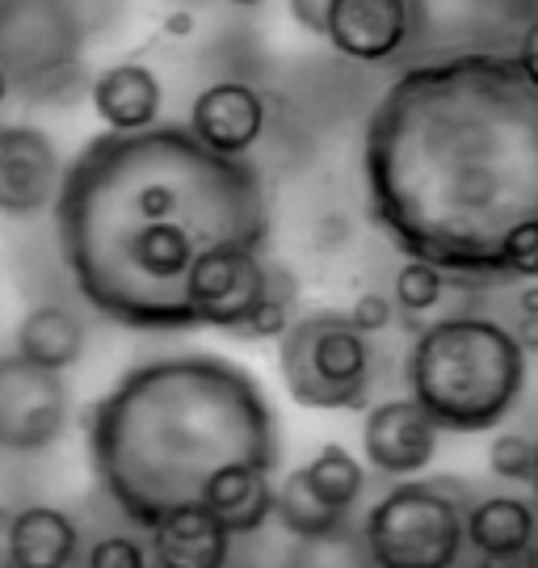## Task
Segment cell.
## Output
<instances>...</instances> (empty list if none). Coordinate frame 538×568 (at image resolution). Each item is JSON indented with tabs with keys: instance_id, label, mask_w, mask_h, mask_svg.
<instances>
[{
	"instance_id": "36",
	"label": "cell",
	"mask_w": 538,
	"mask_h": 568,
	"mask_svg": "<svg viewBox=\"0 0 538 568\" xmlns=\"http://www.w3.org/2000/svg\"><path fill=\"white\" fill-rule=\"evenodd\" d=\"M227 4H240V9H253V4H265V0H227Z\"/></svg>"
},
{
	"instance_id": "14",
	"label": "cell",
	"mask_w": 538,
	"mask_h": 568,
	"mask_svg": "<svg viewBox=\"0 0 538 568\" xmlns=\"http://www.w3.org/2000/svg\"><path fill=\"white\" fill-rule=\"evenodd\" d=\"M148 530H152V560L169 568H220L232 551V535L202 501L164 514Z\"/></svg>"
},
{
	"instance_id": "13",
	"label": "cell",
	"mask_w": 538,
	"mask_h": 568,
	"mask_svg": "<svg viewBox=\"0 0 538 568\" xmlns=\"http://www.w3.org/2000/svg\"><path fill=\"white\" fill-rule=\"evenodd\" d=\"M190 131L220 156H248L265 135V98L244 81L206 84L190 105Z\"/></svg>"
},
{
	"instance_id": "31",
	"label": "cell",
	"mask_w": 538,
	"mask_h": 568,
	"mask_svg": "<svg viewBox=\"0 0 538 568\" xmlns=\"http://www.w3.org/2000/svg\"><path fill=\"white\" fill-rule=\"evenodd\" d=\"M514 337H518V345L530 354V349H538V312H521L518 316V325L509 328Z\"/></svg>"
},
{
	"instance_id": "28",
	"label": "cell",
	"mask_w": 538,
	"mask_h": 568,
	"mask_svg": "<svg viewBox=\"0 0 538 568\" xmlns=\"http://www.w3.org/2000/svg\"><path fill=\"white\" fill-rule=\"evenodd\" d=\"M345 241H349V220H345V215H328V220H319V227H316L319 248H341Z\"/></svg>"
},
{
	"instance_id": "10",
	"label": "cell",
	"mask_w": 538,
	"mask_h": 568,
	"mask_svg": "<svg viewBox=\"0 0 538 568\" xmlns=\"http://www.w3.org/2000/svg\"><path fill=\"white\" fill-rule=\"evenodd\" d=\"M63 161L39 126L0 122V215H39L55 203Z\"/></svg>"
},
{
	"instance_id": "2",
	"label": "cell",
	"mask_w": 538,
	"mask_h": 568,
	"mask_svg": "<svg viewBox=\"0 0 538 568\" xmlns=\"http://www.w3.org/2000/svg\"><path fill=\"white\" fill-rule=\"evenodd\" d=\"M55 236L84 304L140 333L194 325L190 270L220 244L270 241V190L248 156H220L177 122L105 131L55 190Z\"/></svg>"
},
{
	"instance_id": "34",
	"label": "cell",
	"mask_w": 538,
	"mask_h": 568,
	"mask_svg": "<svg viewBox=\"0 0 538 568\" xmlns=\"http://www.w3.org/2000/svg\"><path fill=\"white\" fill-rule=\"evenodd\" d=\"M521 278H530V283H538V253H530V257L521 262Z\"/></svg>"
},
{
	"instance_id": "7",
	"label": "cell",
	"mask_w": 538,
	"mask_h": 568,
	"mask_svg": "<svg viewBox=\"0 0 538 568\" xmlns=\"http://www.w3.org/2000/svg\"><path fill=\"white\" fill-rule=\"evenodd\" d=\"M366 548L383 568H446L459 560L463 509L450 485H396L366 518Z\"/></svg>"
},
{
	"instance_id": "32",
	"label": "cell",
	"mask_w": 538,
	"mask_h": 568,
	"mask_svg": "<svg viewBox=\"0 0 538 568\" xmlns=\"http://www.w3.org/2000/svg\"><path fill=\"white\" fill-rule=\"evenodd\" d=\"M9 535H13V509L0 506V568H13V544H9Z\"/></svg>"
},
{
	"instance_id": "6",
	"label": "cell",
	"mask_w": 538,
	"mask_h": 568,
	"mask_svg": "<svg viewBox=\"0 0 538 568\" xmlns=\"http://www.w3.org/2000/svg\"><path fill=\"white\" fill-rule=\"evenodd\" d=\"M84 18L72 0H0V72L9 89L63 102L80 89Z\"/></svg>"
},
{
	"instance_id": "15",
	"label": "cell",
	"mask_w": 538,
	"mask_h": 568,
	"mask_svg": "<svg viewBox=\"0 0 538 568\" xmlns=\"http://www.w3.org/2000/svg\"><path fill=\"white\" fill-rule=\"evenodd\" d=\"M274 471H261L248 464L220 467L202 485V506L220 518L227 535H253L274 518Z\"/></svg>"
},
{
	"instance_id": "20",
	"label": "cell",
	"mask_w": 538,
	"mask_h": 568,
	"mask_svg": "<svg viewBox=\"0 0 538 568\" xmlns=\"http://www.w3.org/2000/svg\"><path fill=\"white\" fill-rule=\"evenodd\" d=\"M274 518L291 530L303 544H328V539H341L345 535V518L349 509L324 506L316 493L303 480V467L291 471L278 488H274Z\"/></svg>"
},
{
	"instance_id": "19",
	"label": "cell",
	"mask_w": 538,
	"mask_h": 568,
	"mask_svg": "<svg viewBox=\"0 0 538 568\" xmlns=\"http://www.w3.org/2000/svg\"><path fill=\"white\" fill-rule=\"evenodd\" d=\"M13 349H18L21 358H30V363L51 366V371H68L84 354V325L77 321V312H68V307L39 304L21 316Z\"/></svg>"
},
{
	"instance_id": "22",
	"label": "cell",
	"mask_w": 538,
	"mask_h": 568,
	"mask_svg": "<svg viewBox=\"0 0 538 568\" xmlns=\"http://www.w3.org/2000/svg\"><path fill=\"white\" fill-rule=\"evenodd\" d=\"M441 295H446V274H441L438 265L408 257V265L396 274L399 312H429V307L441 304Z\"/></svg>"
},
{
	"instance_id": "25",
	"label": "cell",
	"mask_w": 538,
	"mask_h": 568,
	"mask_svg": "<svg viewBox=\"0 0 538 568\" xmlns=\"http://www.w3.org/2000/svg\"><path fill=\"white\" fill-rule=\"evenodd\" d=\"M89 565H93V568H140V565H148V551H143L135 539L110 535V539L93 544V551H89Z\"/></svg>"
},
{
	"instance_id": "35",
	"label": "cell",
	"mask_w": 538,
	"mask_h": 568,
	"mask_svg": "<svg viewBox=\"0 0 538 568\" xmlns=\"http://www.w3.org/2000/svg\"><path fill=\"white\" fill-rule=\"evenodd\" d=\"M4 98H9V77L0 72V102H4Z\"/></svg>"
},
{
	"instance_id": "3",
	"label": "cell",
	"mask_w": 538,
	"mask_h": 568,
	"mask_svg": "<svg viewBox=\"0 0 538 568\" xmlns=\"http://www.w3.org/2000/svg\"><path fill=\"white\" fill-rule=\"evenodd\" d=\"M80 429L101 488L135 527L199 506L202 485L232 464L278 467V417L261 384L220 354H169L131 366Z\"/></svg>"
},
{
	"instance_id": "26",
	"label": "cell",
	"mask_w": 538,
	"mask_h": 568,
	"mask_svg": "<svg viewBox=\"0 0 538 568\" xmlns=\"http://www.w3.org/2000/svg\"><path fill=\"white\" fill-rule=\"evenodd\" d=\"M345 316H349L354 328H362V333H383V328L396 321V307H392V300H383V295H375V291H366V295H358L354 312H345Z\"/></svg>"
},
{
	"instance_id": "16",
	"label": "cell",
	"mask_w": 538,
	"mask_h": 568,
	"mask_svg": "<svg viewBox=\"0 0 538 568\" xmlns=\"http://www.w3.org/2000/svg\"><path fill=\"white\" fill-rule=\"evenodd\" d=\"M93 110L98 119L110 126V131H140V126H152L160 119V81L152 68L143 63H114L105 68L93 89Z\"/></svg>"
},
{
	"instance_id": "33",
	"label": "cell",
	"mask_w": 538,
	"mask_h": 568,
	"mask_svg": "<svg viewBox=\"0 0 538 568\" xmlns=\"http://www.w3.org/2000/svg\"><path fill=\"white\" fill-rule=\"evenodd\" d=\"M518 307H521V312H538V283L521 291V295H518Z\"/></svg>"
},
{
	"instance_id": "11",
	"label": "cell",
	"mask_w": 538,
	"mask_h": 568,
	"mask_svg": "<svg viewBox=\"0 0 538 568\" xmlns=\"http://www.w3.org/2000/svg\"><path fill=\"white\" fill-rule=\"evenodd\" d=\"M417 30V0H333L324 39L358 63H387Z\"/></svg>"
},
{
	"instance_id": "9",
	"label": "cell",
	"mask_w": 538,
	"mask_h": 568,
	"mask_svg": "<svg viewBox=\"0 0 538 568\" xmlns=\"http://www.w3.org/2000/svg\"><path fill=\"white\" fill-rule=\"evenodd\" d=\"M261 295H265V262H261V248H248V244H220L202 253L185 283L194 325L223 328L232 337L244 325V316L261 304Z\"/></svg>"
},
{
	"instance_id": "24",
	"label": "cell",
	"mask_w": 538,
	"mask_h": 568,
	"mask_svg": "<svg viewBox=\"0 0 538 568\" xmlns=\"http://www.w3.org/2000/svg\"><path fill=\"white\" fill-rule=\"evenodd\" d=\"M291 307L295 304H282L274 295H261V304L244 316V325L236 328V337H248V342H278L282 328L291 325Z\"/></svg>"
},
{
	"instance_id": "27",
	"label": "cell",
	"mask_w": 538,
	"mask_h": 568,
	"mask_svg": "<svg viewBox=\"0 0 538 568\" xmlns=\"http://www.w3.org/2000/svg\"><path fill=\"white\" fill-rule=\"evenodd\" d=\"M328 9H333V0H291V18L300 21V30L307 34H324Z\"/></svg>"
},
{
	"instance_id": "1",
	"label": "cell",
	"mask_w": 538,
	"mask_h": 568,
	"mask_svg": "<svg viewBox=\"0 0 538 568\" xmlns=\"http://www.w3.org/2000/svg\"><path fill=\"white\" fill-rule=\"evenodd\" d=\"M370 220L455 283H509L538 253V84L518 55L404 68L366 119Z\"/></svg>"
},
{
	"instance_id": "30",
	"label": "cell",
	"mask_w": 538,
	"mask_h": 568,
	"mask_svg": "<svg viewBox=\"0 0 538 568\" xmlns=\"http://www.w3.org/2000/svg\"><path fill=\"white\" fill-rule=\"evenodd\" d=\"M160 26H164V34H169V39H190V34L199 30V21H194L190 9H173V13H164Z\"/></svg>"
},
{
	"instance_id": "21",
	"label": "cell",
	"mask_w": 538,
	"mask_h": 568,
	"mask_svg": "<svg viewBox=\"0 0 538 568\" xmlns=\"http://www.w3.org/2000/svg\"><path fill=\"white\" fill-rule=\"evenodd\" d=\"M303 480H307V488L316 493L324 506L354 509V501L362 497V485H366V471H362V464L349 450L328 443V447L316 450L312 464L303 467Z\"/></svg>"
},
{
	"instance_id": "17",
	"label": "cell",
	"mask_w": 538,
	"mask_h": 568,
	"mask_svg": "<svg viewBox=\"0 0 538 568\" xmlns=\"http://www.w3.org/2000/svg\"><path fill=\"white\" fill-rule=\"evenodd\" d=\"M535 509L521 497H484L463 514V539H471V548L497 565L518 560L535 544Z\"/></svg>"
},
{
	"instance_id": "29",
	"label": "cell",
	"mask_w": 538,
	"mask_h": 568,
	"mask_svg": "<svg viewBox=\"0 0 538 568\" xmlns=\"http://www.w3.org/2000/svg\"><path fill=\"white\" fill-rule=\"evenodd\" d=\"M518 63H521V72L538 84V21H530V26H526V34H521Z\"/></svg>"
},
{
	"instance_id": "37",
	"label": "cell",
	"mask_w": 538,
	"mask_h": 568,
	"mask_svg": "<svg viewBox=\"0 0 538 568\" xmlns=\"http://www.w3.org/2000/svg\"><path fill=\"white\" fill-rule=\"evenodd\" d=\"M530 485L538 488V443H535V480H530Z\"/></svg>"
},
{
	"instance_id": "4",
	"label": "cell",
	"mask_w": 538,
	"mask_h": 568,
	"mask_svg": "<svg viewBox=\"0 0 538 568\" xmlns=\"http://www.w3.org/2000/svg\"><path fill=\"white\" fill-rule=\"evenodd\" d=\"M408 396L446 434L497 429L526 387V349L497 321L446 316L420 325L404 363Z\"/></svg>"
},
{
	"instance_id": "18",
	"label": "cell",
	"mask_w": 538,
	"mask_h": 568,
	"mask_svg": "<svg viewBox=\"0 0 538 568\" xmlns=\"http://www.w3.org/2000/svg\"><path fill=\"white\" fill-rule=\"evenodd\" d=\"M13 565L21 568H60L72 565L80 551L77 523L51 506H30L13 514Z\"/></svg>"
},
{
	"instance_id": "8",
	"label": "cell",
	"mask_w": 538,
	"mask_h": 568,
	"mask_svg": "<svg viewBox=\"0 0 538 568\" xmlns=\"http://www.w3.org/2000/svg\"><path fill=\"white\" fill-rule=\"evenodd\" d=\"M68 384L63 371L0 354V450H42L63 434Z\"/></svg>"
},
{
	"instance_id": "23",
	"label": "cell",
	"mask_w": 538,
	"mask_h": 568,
	"mask_svg": "<svg viewBox=\"0 0 538 568\" xmlns=\"http://www.w3.org/2000/svg\"><path fill=\"white\" fill-rule=\"evenodd\" d=\"M488 467L500 480L530 485L535 480V443L521 434H497V443L488 447Z\"/></svg>"
},
{
	"instance_id": "5",
	"label": "cell",
	"mask_w": 538,
	"mask_h": 568,
	"mask_svg": "<svg viewBox=\"0 0 538 568\" xmlns=\"http://www.w3.org/2000/svg\"><path fill=\"white\" fill-rule=\"evenodd\" d=\"M278 371L291 400L303 408H366L375 384L370 333L345 312H316L282 328Z\"/></svg>"
},
{
	"instance_id": "12",
	"label": "cell",
	"mask_w": 538,
	"mask_h": 568,
	"mask_svg": "<svg viewBox=\"0 0 538 568\" xmlns=\"http://www.w3.org/2000/svg\"><path fill=\"white\" fill-rule=\"evenodd\" d=\"M434 417L408 396V400H383L362 422V450L366 464L383 476H417L438 455Z\"/></svg>"
}]
</instances>
